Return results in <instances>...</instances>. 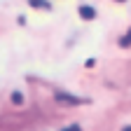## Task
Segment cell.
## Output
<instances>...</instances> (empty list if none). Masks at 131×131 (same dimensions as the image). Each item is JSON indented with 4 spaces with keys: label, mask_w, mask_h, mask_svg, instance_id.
<instances>
[{
    "label": "cell",
    "mask_w": 131,
    "mask_h": 131,
    "mask_svg": "<svg viewBox=\"0 0 131 131\" xmlns=\"http://www.w3.org/2000/svg\"><path fill=\"white\" fill-rule=\"evenodd\" d=\"M30 7H40V9H52V5L47 3V0H28Z\"/></svg>",
    "instance_id": "cell-3"
},
{
    "label": "cell",
    "mask_w": 131,
    "mask_h": 131,
    "mask_svg": "<svg viewBox=\"0 0 131 131\" xmlns=\"http://www.w3.org/2000/svg\"><path fill=\"white\" fill-rule=\"evenodd\" d=\"M119 3H122V0H119Z\"/></svg>",
    "instance_id": "cell-8"
},
{
    "label": "cell",
    "mask_w": 131,
    "mask_h": 131,
    "mask_svg": "<svg viewBox=\"0 0 131 131\" xmlns=\"http://www.w3.org/2000/svg\"><path fill=\"white\" fill-rule=\"evenodd\" d=\"M12 103H16V105H21V103H24V96H21L19 91H14V94H12Z\"/></svg>",
    "instance_id": "cell-4"
},
{
    "label": "cell",
    "mask_w": 131,
    "mask_h": 131,
    "mask_svg": "<svg viewBox=\"0 0 131 131\" xmlns=\"http://www.w3.org/2000/svg\"><path fill=\"white\" fill-rule=\"evenodd\" d=\"M56 101H66V103H82V98L70 96V94H63V91H56Z\"/></svg>",
    "instance_id": "cell-2"
},
{
    "label": "cell",
    "mask_w": 131,
    "mask_h": 131,
    "mask_svg": "<svg viewBox=\"0 0 131 131\" xmlns=\"http://www.w3.org/2000/svg\"><path fill=\"white\" fill-rule=\"evenodd\" d=\"M122 131H131V126H124V129H122Z\"/></svg>",
    "instance_id": "cell-7"
},
{
    "label": "cell",
    "mask_w": 131,
    "mask_h": 131,
    "mask_svg": "<svg viewBox=\"0 0 131 131\" xmlns=\"http://www.w3.org/2000/svg\"><path fill=\"white\" fill-rule=\"evenodd\" d=\"M119 45H122V47H131V30L126 33V35H124L122 40H119Z\"/></svg>",
    "instance_id": "cell-5"
},
{
    "label": "cell",
    "mask_w": 131,
    "mask_h": 131,
    "mask_svg": "<svg viewBox=\"0 0 131 131\" xmlns=\"http://www.w3.org/2000/svg\"><path fill=\"white\" fill-rule=\"evenodd\" d=\"M80 16H82V19H87V21H89V19H96V9L89 7V5H82V7H80Z\"/></svg>",
    "instance_id": "cell-1"
},
{
    "label": "cell",
    "mask_w": 131,
    "mask_h": 131,
    "mask_svg": "<svg viewBox=\"0 0 131 131\" xmlns=\"http://www.w3.org/2000/svg\"><path fill=\"white\" fill-rule=\"evenodd\" d=\"M61 131H82V126H77V124H70V126H66V129H61Z\"/></svg>",
    "instance_id": "cell-6"
}]
</instances>
